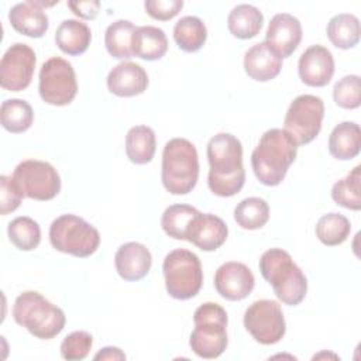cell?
Listing matches in <instances>:
<instances>
[{
	"label": "cell",
	"instance_id": "cell-21",
	"mask_svg": "<svg viewBox=\"0 0 361 361\" xmlns=\"http://www.w3.org/2000/svg\"><path fill=\"white\" fill-rule=\"evenodd\" d=\"M8 21L11 27L30 38H41L49 27V20L39 1L17 3L8 11Z\"/></svg>",
	"mask_w": 361,
	"mask_h": 361
},
{
	"label": "cell",
	"instance_id": "cell-37",
	"mask_svg": "<svg viewBox=\"0 0 361 361\" xmlns=\"http://www.w3.org/2000/svg\"><path fill=\"white\" fill-rule=\"evenodd\" d=\"M93 345V337L85 330H76L68 334L61 343V357L68 361L85 360Z\"/></svg>",
	"mask_w": 361,
	"mask_h": 361
},
{
	"label": "cell",
	"instance_id": "cell-34",
	"mask_svg": "<svg viewBox=\"0 0 361 361\" xmlns=\"http://www.w3.org/2000/svg\"><path fill=\"white\" fill-rule=\"evenodd\" d=\"M361 165H357L345 178L331 188V199L336 204L358 212L361 209Z\"/></svg>",
	"mask_w": 361,
	"mask_h": 361
},
{
	"label": "cell",
	"instance_id": "cell-29",
	"mask_svg": "<svg viewBox=\"0 0 361 361\" xmlns=\"http://www.w3.org/2000/svg\"><path fill=\"white\" fill-rule=\"evenodd\" d=\"M199 213L196 207L189 204H172L164 210L161 227L166 235L175 240H188L189 230Z\"/></svg>",
	"mask_w": 361,
	"mask_h": 361
},
{
	"label": "cell",
	"instance_id": "cell-6",
	"mask_svg": "<svg viewBox=\"0 0 361 361\" xmlns=\"http://www.w3.org/2000/svg\"><path fill=\"white\" fill-rule=\"evenodd\" d=\"M195 329L189 337L192 351L206 360L220 357L228 344L226 310L214 302L200 305L193 313Z\"/></svg>",
	"mask_w": 361,
	"mask_h": 361
},
{
	"label": "cell",
	"instance_id": "cell-33",
	"mask_svg": "<svg viewBox=\"0 0 361 361\" xmlns=\"http://www.w3.org/2000/svg\"><path fill=\"white\" fill-rule=\"evenodd\" d=\"M314 231L322 244L334 247L343 244L348 238L351 223L340 213H327L319 219Z\"/></svg>",
	"mask_w": 361,
	"mask_h": 361
},
{
	"label": "cell",
	"instance_id": "cell-36",
	"mask_svg": "<svg viewBox=\"0 0 361 361\" xmlns=\"http://www.w3.org/2000/svg\"><path fill=\"white\" fill-rule=\"evenodd\" d=\"M333 99L341 109L353 110L361 104V80L358 75H347L336 82Z\"/></svg>",
	"mask_w": 361,
	"mask_h": 361
},
{
	"label": "cell",
	"instance_id": "cell-11",
	"mask_svg": "<svg viewBox=\"0 0 361 361\" xmlns=\"http://www.w3.org/2000/svg\"><path fill=\"white\" fill-rule=\"evenodd\" d=\"M11 178L24 197L28 199L47 202L54 199L61 190V176L58 171L45 161L25 159L16 166Z\"/></svg>",
	"mask_w": 361,
	"mask_h": 361
},
{
	"label": "cell",
	"instance_id": "cell-39",
	"mask_svg": "<svg viewBox=\"0 0 361 361\" xmlns=\"http://www.w3.org/2000/svg\"><path fill=\"white\" fill-rule=\"evenodd\" d=\"M145 11L149 17L159 21H168L178 16L183 7L182 0H147L144 3Z\"/></svg>",
	"mask_w": 361,
	"mask_h": 361
},
{
	"label": "cell",
	"instance_id": "cell-15",
	"mask_svg": "<svg viewBox=\"0 0 361 361\" xmlns=\"http://www.w3.org/2000/svg\"><path fill=\"white\" fill-rule=\"evenodd\" d=\"M300 80L312 87H323L334 75L333 54L323 45H310L303 51L298 63Z\"/></svg>",
	"mask_w": 361,
	"mask_h": 361
},
{
	"label": "cell",
	"instance_id": "cell-31",
	"mask_svg": "<svg viewBox=\"0 0 361 361\" xmlns=\"http://www.w3.org/2000/svg\"><path fill=\"white\" fill-rule=\"evenodd\" d=\"M0 121L4 130L13 134L27 131L34 121L31 104L23 99H7L0 107Z\"/></svg>",
	"mask_w": 361,
	"mask_h": 361
},
{
	"label": "cell",
	"instance_id": "cell-8",
	"mask_svg": "<svg viewBox=\"0 0 361 361\" xmlns=\"http://www.w3.org/2000/svg\"><path fill=\"white\" fill-rule=\"evenodd\" d=\"M165 288L171 298L188 300L195 298L203 285V271L199 257L185 248L166 254L162 264Z\"/></svg>",
	"mask_w": 361,
	"mask_h": 361
},
{
	"label": "cell",
	"instance_id": "cell-14",
	"mask_svg": "<svg viewBox=\"0 0 361 361\" xmlns=\"http://www.w3.org/2000/svg\"><path fill=\"white\" fill-rule=\"evenodd\" d=\"M254 286V274L243 262H224L214 274V288L217 293L231 302L245 299L252 292Z\"/></svg>",
	"mask_w": 361,
	"mask_h": 361
},
{
	"label": "cell",
	"instance_id": "cell-17",
	"mask_svg": "<svg viewBox=\"0 0 361 361\" xmlns=\"http://www.w3.org/2000/svg\"><path fill=\"white\" fill-rule=\"evenodd\" d=\"M116 271L124 281L135 282L148 275L152 257L149 250L137 241H128L118 247L114 255Z\"/></svg>",
	"mask_w": 361,
	"mask_h": 361
},
{
	"label": "cell",
	"instance_id": "cell-19",
	"mask_svg": "<svg viewBox=\"0 0 361 361\" xmlns=\"http://www.w3.org/2000/svg\"><path fill=\"white\" fill-rule=\"evenodd\" d=\"M282 56L267 42L252 45L244 55V71L257 82H268L279 75Z\"/></svg>",
	"mask_w": 361,
	"mask_h": 361
},
{
	"label": "cell",
	"instance_id": "cell-28",
	"mask_svg": "<svg viewBox=\"0 0 361 361\" xmlns=\"http://www.w3.org/2000/svg\"><path fill=\"white\" fill-rule=\"evenodd\" d=\"M137 27L128 20L111 23L104 32V45L107 52L116 59H130L133 54V37Z\"/></svg>",
	"mask_w": 361,
	"mask_h": 361
},
{
	"label": "cell",
	"instance_id": "cell-41",
	"mask_svg": "<svg viewBox=\"0 0 361 361\" xmlns=\"http://www.w3.org/2000/svg\"><path fill=\"white\" fill-rule=\"evenodd\" d=\"M94 360H109V361H123L126 360V354L118 347H104L94 357Z\"/></svg>",
	"mask_w": 361,
	"mask_h": 361
},
{
	"label": "cell",
	"instance_id": "cell-4",
	"mask_svg": "<svg viewBox=\"0 0 361 361\" xmlns=\"http://www.w3.org/2000/svg\"><path fill=\"white\" fill-rule=\"evenodd\" d=\"M13 319L18 326L41 340L54 338L63 330L66 323L63 310L35 290H25L16 298Z\"/></svg>",
	"mask_w": 361,
	"mask_h": 361
},
{
	"label": "cell",
	"instance_id": "cell-26",
	"mask_svg": "<svg viewBox=\"0 0 361 361\" xmlns=\"http://www.w3.org/2000/svg\"><path fill=\"white\" fill-rule=\"evenodd\" d=\"M262 13L251 4L235 6L227 17L228 31L238 39H250L258 35L262 28Z\"/></svg>",
	"mask_w": 361,
	"mask_h": 361
},
{
	"label": "cell",
	"instance_id": "cell-2",
	"mask_svg": "<svg viewBox=\"0 0 361 361\" xmlns=\"http://www.w3.org/2000/svg\"><path fill=\"white\" fill-rule=\"evenodd\" d=\"M298 144L282 128L267 130L251 154L255 178L265 186L279 185L295 162Z\"/></svg>",
	"mask_w": 361,
	"mask_h": 361
},
{
	"label": "cell",
	"instance_id": "cell-32",
	"mask_svg": "<svg viewBox=\"0 0 361 361\" xmlns=\"http://www.w3.org/2000/svg\"><path fill=\"white\" fill-rule=\"evenodd\" d=\"M234 220L244 230H258L269 220V206L261 197H245L235 206Z\"/></svg>",
	"mask_w": 361,
	"mask_h": 361
},
{
	"label": "cell",
	"instance_id": "cell-5",
	"mask_svg": "<svg viewBox=\"0 0 361 361\" xmlns=\"http://www.w3.org/2000/svg\"><path fill=\"white\" fill-rule=\"evenodd\" d=\"M161 179L172 195H188L195 189L199 179V157L189 140L172 138L165 144Z\"/></svg>",
	"mask_w": 361,
	"mask_h": 361
},
{
	"label": "cell",
	"instance_id": "cell-40",
	"mask_svg": "<svg viewBox=\"0 0 361 361\" xmlns=\"http://www.w3.org/2000/svg\"><path fill=\"white\" fill-rule=\"evenodd\" d=\"M68 7L73 14L83 20H93L100 8V1L87 0V1H68Z\"/></svg>",
	"mask_w": 361,
	"mask_h": 361
},
{
	"label": "cell",
	"instance_id": "cell-7",
	"mask_svg": "<svg viewBox=\"0 0 361 361\" xmlns=\"http://www.w3.org/2000/svg\"><path fill=\"white\" fill-rule=\"evenodd\" d=\"M51 245L63 254L86 258L100 245V234L94 226L76 214H62L49 226Z\"/></svg>",
	"mask_w": 361,
	"mask_h": 361
},
{
	"label": "cell",
	"instance_id": "cell-13",
	"mask_svg": "<svg viewBox=\"0 0 361 361\" xmlns=\"http://www.w3.org/2000/svg\"><path fill=\"white\" fill-rule=\"evenodd\" d=\"M37 56L34 49L23 42L13 44L0 61V85L8 92H21L31 83Z\"/></svg>",
	"mask_w": 361,
	"mask_h": 361
},
{
	"label": "cell",
	"instance_id": "cell-27",
	"mask_svg": "<svg viewBox=\"0 0 361 361\" xmlns=\"http://www.w3.org/2000/svg\"><path fill=\"white\" fill-rule=\"evenodd\" d=\"M330 42L340 49L354 48L361 35L360 20L350 13H340L330 18L326 28Z\"/></svg>",
	"mask_w": 361,
	"mask_h": 361
},
{
	"label": "cell",
	"instance_id": "cell-12",
	"mask_svg": "<svg viewBox=\"0 0 361 361\" xmlns=\"http://www.w3.org/2000/svg\"><path fill=\"white\" fill-rule=\"evenodd\" d=\"M244 327L255 341L271 345L281 341L286 331L285 316L278 302L261 299L252 302L244 312Z\"/></svg>",
	"mask_w": 361,
	"mask_h": 361
},
{
	"label": "cell",
	"instance_id": "cell-38",
	"mask_svg": "<svg viewBox=\"0 0 361 361\" xmlns=\"http://www.w3.org/2000/svg\"><path fill=\"white\" fill-rule=\"evenodd\" d=\"M24 199L23 192L14 182L11 176L1 175L0 176V214L6 216L21 204Z\"/></svg>",
	"mask_w": 361,
	"mask_h": 361
},
{
	"label": "cell",
	"instance_id": "cell-3",
	"mask_svg": "<svg viewBox=\"0 0 361 361\" xmlns=\"http://www.w3.org/2000/svg\"><path fill=\"white\" fill-rule=\"evenodd\" d=\"M258 268L283 305L296 306L305 299L307 279L288 251L282 248L267 250L259 258Z\"/></svg>",
	"mask_w": 361,
	"mask_h": 361
},
{
	"label": "cell",
	"instance_id": "cell-22",
	"mask_svg": "<svg viewBox=\"0 0 361 361\" xmlns=\"http://www.w3.org/2000/svg\"><path fill=\"white\" fill-rule=\"evenodd\" d=\"M92 41V31L86 23L68 18L63 20L55 31V44L71 56L82 55L87 51Z\"/></svg>",
	"mask_w": 361,
	"mask_h": 361
},
{
	"label": "cell",
	"instance_id": "cell-16",
	"mask_svg": "<svg viewBox=\"0 0 361 361\" xmlns=\"http://www.w3.org/2000/svg\"><path fill=\"white\" fill-rule=\"evenodd\" d=\"M302 24L289 13L275 14L265 32V41L283 58L290 56L302 41Z\"/></svg>",
	"mask_w": 361,
	"mask_h": 361
},
{
	"label": "cell",
	"instance_id": "cell-24",
	"mask_svg": "<svg viewBox=\"0 0 361 361\" xmlns=\"http://www.w3.org/2000/svg\"><path fill=\"white\" fill-rule=\"evenodd\" d=\"M168 51V38L164 30L154 25L137 27L133 37V54L144 61H158Z\"/></svg>",
	"mask_w": 361,
	"mask_h": 361
},
{
	"label": "cell",
	"instance_id": "cell-25",
	"mask_svg": "<svg viewBox=\"0 0 361 361\" xmlns=\"http://www.w3.org/2000/svg\"><path fill=\"white\" fill-rule=\"evenodd\" d=\"M157 149L155 133L148 126H134L126 135L127 158L135 165H145L152 161Z\"/></svg>",
	"mask_w": 361,
	"mask_h": 361
},
{
	"label": "cell",
	"instance_id": "cell-18",
	"mask_svg": "<svg viewBox=\"0 0 361 361\" xmlns=\"http://www.w3.org/2000/svg\"><path fill=\"white\" fill-rule=\"evenodd\" d=\"M148 87L145 69L131 61L116 65L107 75V89L118 97H133L144 93Z\"/></svg>",
	"mask_w": 361,
	"mask_h": 361
},
{
	"label": "cell",
	"instance_id": "cell-10",
	"mask_svg": "<svg viewBox=\"0 0 361 361\" xmlns=\"http://www.w3.org/2000/svg\"><path fill=\"white\" fill-rule=\"evenodd\" d=\"M38 92L51 106H66L78 93L76 73L71 62L61 56L47 59L39 69Z\"/></svg>",
	"mask_w": 361,
	"mask_h": 361
},
{
	"label": "cell",
	"instance_id": "cell-9",
	"mask_svg": "<svg viewBox=\"0 0 361 361\" xmlns=\"http://www.w3.org/2000/svg\"><path fill=\"white\" fill-rule=\"evenodd\" d=\"M323 117V100L314 94H300L293 99L286 110L283 130L298 145H306L319 135Z\"/></svg>",
	"mask_w": 361,
	"mask_h": 361
},
{
	"label": "cell",
	"instance_id": "cell-30",
	"mask_svg": "<svg viewBox=\"0 0 361 361\" xmlns=\"http://www.w3.org/2000/svg\"><path fill=\"white\" fill-rule=\"evenodd\" d=\"M173 39L183 52H197L207 39V28L199 17L185 16L173 27Z\"/></svg>",
	"mask_w": 361,
	"mask_h": 361
},
{
	"label": "cell",
	"instance_id": "cell-23",
	"mask_svg": "<svg viewBox=\"0 0 361 361\" xmlns=\"http://www.w3.org/2000/svg\"><path fill=\"white\" fill-rule=\"evenodd\" d=\"M361 130L354 121H343L337 124L329 137V151L340 161H350L360 154Z\"/></svg>",
	"mask_w": 361,
	"mask_h": 361
},
{
	"label": "cell",
	"instance_id": "cell-35",
	"mask_svg": "<svg viewBox=\"0 0 361 361\" xmlns=\"http://www.w3.org/2000/svg\"><path fill=\"white\" fill-rule=\"evenodd\" d=\"M7 234L10 241L21 251H32L41 241L39 224L28 216H20L11 220L7 227Z\"/></svg>",
	"mask_w": 361,
	"mask_h": 361
},
{
	"label": "cell",
	"instance_id": "cell-1",
	"mask_svg": "<svg viewBox=\"0 0 361 361\" xmlns=\"http://www.w3.org/2000/svg\"><path fill=\"white\" fill-rule=\"evenodd\" d=\"M207 161L210 165L207 185L220 197L237 195L245 183L241 141L230 133H219L207 142Z\"/></svg>",
	"mask_w": 361,
	"mask_h": 361
},
{
	"label": "cell",
	"instance_id": "cell-20",
	"mask_svg": "<svg viewBox=\"0 0 361 361\" xmlns=\"http://www.w3.org/2000/svg\"><path fill=\"white\" fill-rule=\"evenodd\" d=\"M228 235V227L216 214L212 213H199V216L195 219L188 240L202 251H216L220 248Z\"/></svg>",
	"mask_w": 361,
	"mask_h": 361
}]
</instances>
